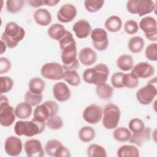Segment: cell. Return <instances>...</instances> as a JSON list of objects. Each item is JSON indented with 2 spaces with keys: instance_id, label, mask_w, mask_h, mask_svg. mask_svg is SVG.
Segmentation results:
<instances>
[{
  "instance_id": "6da1fadb",
  "label": "cell",
  "mask_w": 157,
  "mask_h": 157,
  "mask_svg": "<svg viewBox=\"0 0 157 157\" xmlns=\"http://www.w3.org/2000/svg\"><path fill=\"white\" fill-rule=\"evenodd\" d=\"M59 45L61 50V61L64 71L75 70L79 67L77 58V46L72 33L66 31L63 37L59 41Z\"/></svg>"
},
{
  "instance_id": "7a4b0ae2",
  "label": "cell",
  "mask_w": 157,
  "mask_h": 157,
  "mask_svg": "<svg viewBox=\"0 0 157 157\" xmlns=\"http://www.w3.org/2000/svg\"><path fill=\"white\" fill-rule=\"evenodd\" d=\"M25 36V29L14 21H9L5 26L1 35V40L4 42L9 48L16 47Z\"/></svg>"
},
{
  "instance_id": "3957f363",
  "label": "cell",
  "mask_w": 157,
  "mask_h": 157,
  "mask_svg": "<svg viewBox=\"0 0 157 157\" xmlns=\"http://www.w3.org/2000/svg\"><path fill=\"white\" fill-rule=\"evenodd\" d=\"M109 73V68L106 64L99 63L94 67L85 69L83 72L82 77L86 83L98 85L106 82Z\"/></svg>"
},
{
  "instance_id": "277c9868",
  "label": "cell",
  "mask_w": 157,
  "mask_h": 157,
  "mask_svg": "<svg viewBox=\"0 0 157 157\" xmlns=\"http://www.w3.org/2000/svg\"><path fill=\"white\" fill-rule=\"evenodd\" d=\"M46 123L40 122L33 118L31 121L20 120L14 126V131L18 136H25L30 137L41 134L45 129Z\"/></svg>"
},
{
  "instance_id": "5b68a950",
  "label": "cell",
  "mask_w": 157,
  "mask_h": 157,
  "mask_svg": "<svg viewBox=\"0 0 157 157\" xmlns=\"http://www.w3.org/2000/svg\"><path fill=\"white\" fill-rule=\"evenodd\" d=\"M59 106L55 101L47 100L36 106L33 112V118L40 122L46 123L49 118L57 114Z\"/></svg>"
},
{
  "instance_id": "8992f818",
  "label": "cell",
  "mask_w": 157,
  "mask_h": 157,
  "mask_svg": "<svg viewBox=\"0 0 157 157\" xmlns=\"http://www.w3.org/2000/svg\"><path fill=\"white\" fill-rule=\"evenodd\" d=\"M102 114V125L105 129H112L118 126L121 117V112L117 105L113 103L107 104Z\"/></svg>"
},
{
  "instance_id": "52a82bcc",
  "label": "cell",
  "mask_w": 157,
  "mask_h": 157,
  "mask_svg": "<svg viewBox=\"0 0 157 157\" xmlns=\"http://www.w3.org/2000/svg\"><path fill=\"white\" fill-rule=\"evenodd\" d=\"M126 9L132 14L142 17L155 10V4L151 0H129L126 3Z\"/></svg>"
},
{
  "instance_id": "ba28073f",
  "label": "cell",
  "mask_w": 157,
  "mask_h": 157,
  "mask_svg": "<svg viewBox=\"0 0 157 157\" xmlns=\"http://www.w3.org/2000/svg\"><path fill=\"white\" fill-rule=\"evenodd\" d=\"M15 109L9 104L7 96L1 94L0 123L4 127L10 126L15 120Z\"/></svg>"
},
{
  "instance_id": "9c48e42d",
  "label": "cell",
  "mask_w": 157,
  "mask_h": 157,
  "mask_svg": "<svg viewBox=\"0 0 157 157\" xmlns=\"http://www.w3.org/2000/svg\"><path fill=\"white\" fill-rule=\"evenodd\" d=\"M45 151L50 156L54 157H70L71 156L69 150L63 145L58 139L48 140L45 145Z\"/></svg>"
},
{
  "instance_id": "30bf717a",
  "label": "cell",
  "mask_w": 157,
  "mask_h": 157,
  "mask_svg": "<svg viewBox=\"0 0 157 157\" xmlns=\"http://www.w3.org/2000/svg\"><path fill=\"white\" fill-rule=\"evenodd\" d=\"M64 72L63 66L56 62H50L44 64L40 69V74L47 80H58L62 79Z\"/></svg>"
},
{
  "instance_id": "8fae6325",
  "label": "cell",
  "mask_w": 157,
  "mask_h": 157,
  "mask_svg": "<svg viewBox=\"0 0 157 157\" xmlns=\"http://www.w3.org/2000/svg\"><path fill=\"white\" fill-rule=\"evenodd\" d=\"M139 25L148 40L152 42L157 40V23L155 18L150 16L145 17L140 20Z\"/></svg>"
},
{
  "instance_id": "7c38bea8",
  "label": "cell",
  "mask_w": 157,
  "mask_h": 157,
  "mask_svg": "<svg viewBox=\"0 0 157 157\" xmlns=\"http://www.w3.org/2000/svg\"><path fill=\"white\" fill-rule=\"evenodd\" d=\"M94 48L98 51H104L109 46V39L107 31L101 28L93 29L90 33Z\"/></svg>"
},
{
  "instance_id": "4fadbf2b",
  "label": "cell",
  "mask_w": 157,
  "mask_h": 157,
  "mask_svg": "<svg viewBox=\"0 0 157 157\" xmlns=\"http://www.w3.org/2000/svg\"><path fill=\"white\" fill-rule=\"evenodd\" d=\"M156 94V86L152 83L149 82L137 91L136 98L140 104L142 105H149L152 102Z\"/></svg>"
},
{
  "instance_id": "5bb4252c",
  "label": "cell",
  "mask_w": 157,
  "mask_h": 157,
  "mask_svg": "<svg viewBox=\"0 0 157 157\" xmlns=\"http://www.w3.org/2000/svg\"><path fill=\"white\" fill-rule=\"evenodd\" d=\"M82 117L83 120L90 124L99 123L102 117V110L96 104H90L85 108Z\"/></svg>"
},
{
  "instance_id": "9a60e30c",
  "label": "cell",
  "mask_w": 157,
  "mask_h": 157,
  "mask_svg": "<svg viewBox=\"0 0 157 157\" xmlns=\"http://www.w3.org/2000/svg\"><path fill=\"white\" fill-rule=\"evenodd\" d=\"M155 73L154 67L148 62H140L133 66L130 74L135 78H147Z\"/></svg>"
},
{
  "instance_id": "2e32d148",
  "label": "cell",
  "mask_w": 157,
  "mask_h": 157,
  "mask_svg": "<svg viewBox=\"0 0 157 157\" xmlns=\"http://www.w3.org/2000/svg\"><path fill=\"white\" fill-rule=\"evenodd\" d=\"M22 150V141L19 137L13 136L7 137L4 142V150L6 154L10 156H17L21 154Z\"/></svg>"
},
{
  "instance_id": "e0dca14e",
  "label": "cell",
  "mask_w": 157,
  "mask_h": 157,
  "mask_svg": "<svg viewBox=\"0 0 157 157\" xmlns=\"http://www.w3.org/2000/svg\"><path fill=\"white\" fill-rule=\"evenodd\" d=\"M77 9L72 4L67 3L62 5L57 12L56 17L59 21L64 23L72 21L77 15Z\"/></svg>"
},
{
  "instance_id": "ac0fdd59",
  "label": "cell",
  "mask_w": 157,
  "mask_h": 157,
  "mask_svg": "<svg viewBox=\"0 0 157 157\" xmlns=\"http://www.w3.org/2000/svg\"><path fill=\"white\" fill-rule=\"evenodd\" d=\"M24 147L28 157H42L44 155L42 145L37 139H31L26 140Z\"/></svg>"
},
{
  "instance_id": "d6986e66",
  "label": "cell",
  "mask_w": 157,
  "mask_h": 157,
  "mask_svg": "<svg viewBox=\"0 0 157 157\" xmlns=\"http://www.w3.org/2000/svg\"><path fill=\"white\" fill-rule=\"evenodd\" d=\"M54 98L59 102H65L71 97V90L66 83L59 82L56 83L52 88Z\"/></svg>"
},
{
  "instance_id": "ffe728a7",
  "label": "cell",
  "mask_w": 157,
  "mask_h": 157,
  "mask_svg": "<svg viewBox=\"0 0 157 157\" xmlns=\"http://www.w3.org/2000/svg\"><path fill=\"white\" fill-rule=\"evenodd\" d=\"M72 30L77 38L85 39L90 34L91 32V27L87 20L80 19L74 24Z\"/></svg>"
},
{
  "instance_id": "44dd1931",
  "label": "cell",
  "mask_w": 157,
  "mask_h": 157,
  "mask_svg": "<svg viewBox=\"0 0 157 157\" xmlns=\"http://www.w3.org/2000/svg\"><path fill=\"white\" fill-rule=\"evenodd\" d=\"M78 59L83 65L86 66H91L96 61L97 54L91 48L85 47L82 48L79 52Z\"/></svg>"
},
{
  "instance_id": "7402d4cb",
  "label": "cell",
  "mask_w": 157,
  "mask_h": 157,
  "mask_svg": "<svg viewBox=\"0 0 157 157\" xmlns=\"http://www.w3.org/2000/svg\"><path fill=\"white\" fill-rule=\"evenodd\" d=\"M151 129L150 127L145 128V129L138 133H133L131 135L129 141L130 143L141 147L146 142H148L151 139Z\"/></svg>"
},
{
  "instance_id": "603a6c76",
  "label": "cell",
  "mask_w": 157,
  "mask_h": 157,
  "mask_svg": "<svg viewBox=\"0 0 157 157\" xmlns=\"http://www.w3.org/2000/svg\"><path fill=\"white\" fill-rule=\"evenodd\" d=\"M35 22L42 26H48L52 21V15L50 12L44 8H39L33 13Z\"/></svg>"
},
{
  "instance_id": "cb8c5ba5",
  "label": "cell",
  "mask_w": 157,
  "mask_h": 157,
  "mask_svg": "<svg viewBox=\"0 0 157 157\" xmlns=\"http://www.w3.org/2000/svg\"><path fill=\"white\" fill-rule=\"evenodd\" d=\"M64 26L59 23H53L50 26L47 30L48 36L53 40L59 41L66 34Z\"/></svg>"
},
{
  "instance_id": "d4e9b609",
  "label": "cell",
  "mask_w": 157,
  "mask_h": 157,
  "mask_svg": "<svg viewBox=\"0 0 157 157\" xmlns=\"http://www.w3.org/2000/svg\"><path fill=\"white\" fill-rule=\"evenodd\" d=\"M32 113V106L26 102L18 103L15 108V113L17 118L25 120L29 118Z\"/></svg>"
},
{
  "instance_id": "484cf974",
  "label": "cell",
  "mask_w": 157,
  "mask_h": 157,
  "mask_svg": "<svg viewBox=\"0 0 157 157\" xmlns=\"http://www.w3.org/2000/svg\"><path fill=\"white\" fill-rule=\"evenodd\" d=\"M117 67L123 71H129L134 66V59L131 55L123 54L118 56L117 59Z\"/></svg>"
},
{
  "instance_id": "4316f807",
  "label": "cell",
  "mask_w": 157,
  "mask_h": 157,
  "mask_svg": "<svg viewBox=\"0 0 157 157\" xmlns=\"http://www.w3.org/2000/svg\"><path fill=\"white\" fill-rule=\"evenodd\" d=\"M104 26L107 30L111 33L117 32L122 27V20L117 15H112L105 20Z\"/></svg>"
},
{
  "instance_id": "83f0119b",
  "label": "cell",
  "mask_w": 157,
  "mask_h": 157,
  "mask_svg": "<svg viewBox=\"0 0 157 157\" xmlns=\"http://www.w3.org/2000/svg\"><path fill=\"white\" fill-rule=\"evenodd\" d=\"M118 157H139L140 156L139 150L134 145H123L117 150Z\"/></svg>"
},
{
  "instance_id": "f1b7e54d",
  "label": "cell",
  "mask_w": 157,
  "mask_h": 157,
  "mask_svg": "<svg viewBox=\"0 0 157 157\" xmlns=\"http://www.w3.org/2000/svg\"><path fill=\"white\" fill-rule=\"evenodd\" d=\"M113 93V87L108 83H106V82L96 85V93L101 99L106 100L110 99L112 97Z\"/></svg>"
},
{
  "instance_id": "f546056e",
  "label": "cell",
  "mask_w": 157,
  "mask_h": 157,
  "mask_svg": "<svg viewBox=\"0 0 157 157\" xmlns=\"http://www.w3.org/2000/svg\"><path fill=\"white\" fill-rule=\"evenodd\" d=\"M145 46L144 39L140 36H133L130 38L128 43L129 50L134 53L140 52Z\"/></svg>"
},
{
  "instance_id": "4dcf8cb0",
  "label": "cell",
  "mask_w": 157,
  "mask_h": 157,
  "mask_svg": "<svg viewBox=\"0 0 157 157\" xmlns=\"http://www.w3.org/2000/svg\"><path fill=\"white\" fill-rule=\"evenodd\" d=\"M95 136L96 131L91 126H83L78 131V137L80 140L84 143L92 141L94 139Z\"/></svg>"
},
{
  "instance_id": "1f68e13d",
  "label": "cell",
  "mask_w": 157,
  "mask_h": 157,
  "mask_svg": "<svg viewBox=\"0 0 157 157\" xmlns=\"http://www.w3.org/2000/svg\"><path fill=\"white\" fill-rule=\"evenodd\" d=\"M45 87V82L40 77H33L28 83V88L31 92L42 94Z\"/></svg>"
},
{
  "instance_id": "d6a6232c",
  "label": "cell",
  "mask_w": 157,
  "mask_h": 157,
  "mask_svg": "<svg viewBox=\"0 0 157 157\" xmlns=\"http://www.w3.org/2000/svg\"><path fill=\"white\" fill-rule=\"evenodd\" d=\"M62 79L73 86H77L80 83V75L75 70L65 71L63 74Z\"/></svg>"
},
{
  "instance_id": "836d02e7",
  "label": "cell",
  "mask_w": 157,
  "mask_h": 157,
  "mask_svg": "<svg viewBox=\"0 0 157 157\" xmlns=\"http://www.w3.org/2000/svg\"><path fill=\"white\" fill-rule=\"evenodd\" d=\"M131 132L125 127L116 128L113 132V138L118 142H124L129 140L131 137Z\"/></svg>"
},
{
  "instance_id": "e575fe53",
  "label": "cell",
  "mask_w": 157,
  "mask_h": 157,
  "mask_svg": "<svg viewBox=\"0 0 157 157\" xmlns=\"http://www.w3.org/2000/svg\"><path fill=\"white\" fill-rule=\"evenodd\" d=\"M86 153L89 157H106L107 156L105 149L96 144H90L87 148Z\"/></svg>"
},
{
  "instance_id": "d590c367",
  "label": "cell",
  "mask_w": 157,
  "mask_h": 157,
  "mask_svg": "<svg viewBox=\"0 0 157 157\" xmlns=\"http://www.w3.org/2000/svg\"><path fill=\"white\" fill-rule=\"evenodd\" d=\"M25 101L31 106L39 105L42 101L43 96L42 94H36L28 90L25 95Z\"/></svg>"
},
{
  "instance_id": "8d00e7d4",
  "label": "cell",
  "mask_w": 157,
  "mask_h": 157,
  "mask_svg": "<svg viewBox=\"0 0 157 157\" xmlns=\"http://www.w3.org/2000/svg\"><path fill=\"white\" fill-rule=\"evenodd\" d=\"M104 4L103 0H85L84 6L86 10L89 12L93 13L100 10Z\"/></svg>"
},
{
  "instance_id": "74e56055",
  "label": "cell",
  "mask_w": 157,
  "mask_h": 157,
  "mask_svg": "<svg viewBox=\"0 0 157 157\" xmlns=\"http://www.w3.org/2000/svg\"><path fill=\"white\" fill-rule=\"evenodd\" d=\"M0 93H6L10 91L14 85L13 80L8 76H1L0 77Z\"/></svg>"
},
{
  "instance_id": "f35d334b",
  "label": "cell",
  "mask_w": 157,
  "mask_h": 157,
  "mask_svg": "<svg viewBox=\"0 0 157 157\" xmlns=\"http://www.w3.org/2000/svg\"><path fill=\"white\" fill-rule=\"evenodd\" d=\"M128 128L131 132H132L133 133H138L142 131L145 129V126L142 120L138 118H134L129 121Z\"/></svg>"
},
{
  "instance_id": "ab89813d",
  "label": "cell",
  "mask_w": 157,
  "mask_h": 157,
  "mask_svg": "<svg viewBox=\"0 0 157 157\" xmlns=\"http://www.w3.org/2000/svg\"><path fill=\"white\" fill-rule=\"evenodd\" d=\"M46 126L52 130H58L63 126V121L60 116L56 115L49 118L46 121Z\"/></svg>"
},
{
  "instance_id": "60d3db41",
  "label": "cell",
  "mask_w": 157,
  "mask_h": 157,
  "mask_svg": "<svg viewBox=\"0 0 157 157\" xmlns=\"http://www.w3.org/2000/svg\"><path fill=\"white\" fill-rule=\"evenodd\" d=\"M23 0H7L6 1V9L10 13H17L23 7Z\"/></svg>"
},
{
  "instance_id": "b9f144b4",
  "label": "cell",
  "mask_w": 157,
  "mask_h": 157,
  "mask_svg": "<svg viewBox=\"0 0 157 157\" xmlns=\"http://www.w3.org/2000/svg\"><path fill=\"white\" fill-rule=\"evenodd\" d=\"M139 79L134 77L130 73L124 74L123 78V84L124 87L134 88L139 85Z\"/></svg>"
},
{
  "instance_id": "7bdbcfd3",
  "label": "cell",
  "mask_w": 157,
  "mask_h": 157,
  "mask_svg": "<svg viewBox=\"0 0 157 157\" xmlns=\"http://www.w3.org/2000/svg\"><path fill=\"white\" fill-rule=\"evenodd\" d=\"M146 58L151 61H157V44L151 43L149 44L145 50Z\"/></svg>"
},
{
  "instance_id": "ee69618b",
  "label": "cell",
  "mask_w": 157,
  "mask_h": 157,
  "mask_svg": "<svg viewBox=\"0 0 157 157\" xmlns=\"http://www.w3.org/2000/svg\"><path fill=\"white\" fill-rule=\"evenodd\" d=\"M124 73L122 72H116L112 74L110 82L112 86L116 88H122L124 87L123 84V78Z\"/></svg>"
},
{
  "instance_id": "f6af8a7d",
  "label": "cell",
  "mask_w": 157,
  "mask_h": 157,
  "mask_svg": "<svg viewBox=\"0 0 157 157\" xmlns=\"http://www.w3.org/2000/svg\"><path fill=\"white\" fill-rule=\"evenodd\" d=\"M124 30L128 34H134L139 31V25L134 20H127L124 25Z\"/></svg>"
},
{
  "instance_id": "bcb514c9",
  "label": "cell",
  "mask_w": 157,
  "mask_h": 157,
  "mask_svg": "<svg viewBox=\"0 0 157 157\" xmlns=\"http://www.w3.org/2000/svg\"><path fill=\"white\" fill-rule=\"evenodd\" d=\"M11 68L10 61L6 57L0 58V74L7 72Z\"/></svg>"
},
{
  "instance_id": "7dc6e473",
  "label": "cell",
  "mask_w": 157,
  "mask_h": 157,
  "mask_svg": "<svg viewBox=\"0 0 157 157\" xmlns=\"http://www.w3.org/2000/svg\"><path fill=\"white\" fill-rule=\"evenodd\" d=\"M27 2L31 6L33 7H39L44 4V0H29Z\"/></svg>"
},
{
  "instance_id": "c3c4849f",
  "label": "cell",
  "mask_w": 157,
  "mask_h": 157,
  "mask_svg": "<svg viewBox=\"0 0 157 157\" xmlns=\"http://www.w3.org/2000/svg\"><path fill=\"white\" fill-rule=\"evenodd\" d=\"M59 2V0H44V4L48 6H56Z\"/></svg>"
},
{
  "instance_id": "681fc988",
  "label": "cell",
  "mask_w": 157,
  "mask_h": 157,
  "mask_svg": "<svg viewBox=\"0 0 157 157\" xmlns=\"http://www.w3.org/2000/svg\"><path fill=\"white\" fill-rule=\"evenodd\" d=\"M1 54H2L4 52H6V45L4 44V42H2V40H1Z\"/></svg>"
}]
</instances>
